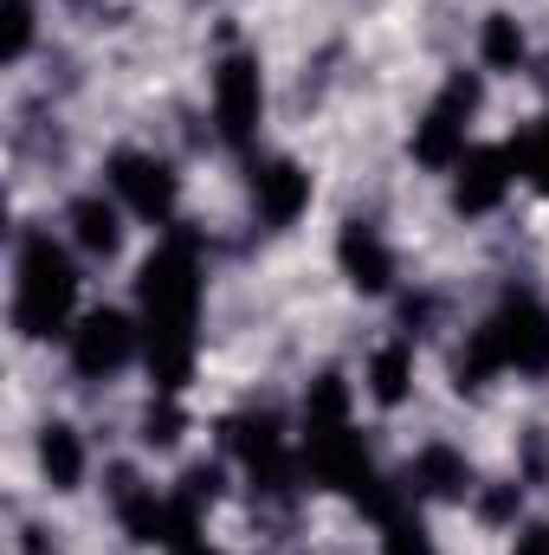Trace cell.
<instances>
[{
	"label": "cell",
	"mask_w": 549,
	"mask_h": 555,
	"mask_svg": "<svg viewBox=\"0 0 549 555\" xmlns=\"http://www.w3.org/2000/svg\"><path fill=\"white\" fill-rule=\"evenodd\" d=\"M142 297V362L155 375V395H181L194 375V349H201V259L194 240H162L137 278Z\"/></svg>",
	"instance_id": "6da1fadb"
},
{
	"label": "cell",
	"mask_w": 549,
	"mask_h": 555,
	"mask_svg": "<svg viewBox=\"0 0 549 555\" xmlns=\"http://www.w3.org/2000/svg\"><path fill=\"white\" fill-rule=\"evenodd\" d=\"M7 317H13V330H20L26 343L72 336V323H78V266H72V253L52 240V227H26V233H20Z\"/></svg>",
	"instance_id": "7a4b0ae2"
},
{
	"label": "cell",
	"mask_w": 549,
	"mask_h": 555,
	"mask_svg": "<svg viewBox=\"0 0 549 555\" xmlns=\"http://www.w3.org/2000/svg\"><path fill=\"white\" fill-rule=\"evenodd\" d=\"M485 111V72H452L446 85H439V98L420 111V124H413V162L420 168H433V175H452L459 168V155L472 149V117Z\"/></svg>",
	"instance_id": "3957f363"
},
{
	"label": "cell",
	"mask_w": 549,
	"mask_h": 555,
	"mask_svg": "<svg viewBox=\"0 0 549 555\" xmlns=\"http://www.w3.org/2000/svg\"><path fill=\"white\" fill-rule=\"evenodd\" d=\"M478 330H485V343H491L505 375H531V382L549 375V304L537 291H511Z\"/></svg>",
	"instance_id": "277c9868"
},
{
	"label": "cell",
	"mask_w": 549,
	"mask_h": 555,
	"mask_svg": "<svg viewBox=\"0 0 549 555\" xmlns=\"http://www.w3.org/2000/svg\"><path fill=\"white\" fill-rule=\"evenodd\" d=\"M142 356V317L130 310H85L78 323H72V336H65V362H72V375L78 382H111V375H124L130 362Z\"/></svg>",
	"instance_id": "5b68a950"
},
{
	"label": "cell",
	"mask_w": 549,
	"mask_h": 555,
	"mask_svg": "<svg viewBox=\"0 0 549 555\" xmlns=\"http://www.w3.org/2000/svg\"><path fill=\"white\" fill-rule=\"evenodd\" d=\"M207 98H214V130L227 149H253L259 124H266V72L253 52H227L207 78Z\"/></svg>",
	"instance_id": "8992f818"
},
{
	"label": "cell",
	"mask_w": 549,
	"mask_h": 555,
	"mask_svg": "<svg viewBox=\"0 0 549 555\" xmlns=\"http://www.w3.org/2000/svg\"><path fill=\"white\" fill-rule=\"evenodd\" d=\"M104 188L124 201V214H137L149 227H168L175 207H181V175L155 149H117L104 162Z\"/></svg>",
	"instance_id": "52a82bcc"
},
{
	"label": "cell",
	"mask_w": 549,
	"mask_h": 555,
	"mask_svg": "<svg viewBox=\"0 0 549 555\" xmlns=\"http://www.w3.org/2000/svg\"><path fill=\"white\" fill-rule=\"evenodd\" d=\"M518 142H472L465 155H459V168H452V207L465 214V220H478V214H498L505 207V194L518 188Z\"/></svg>",
	"instance_id": "ba28073f"
},
{
	"label": "cell",
	"mask_w": 549,
	"mask_h": 555,
	"mask_svg": "<svg viewBox=\"0 0 549 555\" xmlns=\"http://www.w3.org/2000/svg\"><path fill=\"white\" fill-rule=\"evenodd\" d=\"M310 194H317V181H310L304 162H291V155H259V162H253V214H259L272 233L297 227V220L310 214Z\"/></svg>",
	"instance_id": "9c48e42d"
},
{
	"label": "cell",
	"mask_w": 549,
	"mask_h": 555,
	"mask_svg": "<svg viewBox=\"0 0 549 555\" xmlns=\"http://www.w3.org/2000/svg\"><path fill=\"white\" fill-rule=\"evenodd\" d=\"M336 266L343 278L362 291V297H382V291H395V246L382 240V227L375 220H343V233H336Z\"/></svg>",
	"instance_id": "30bf717a"
},
{
	"label": "cell",
	"mask_w": 549,
	"mask_h": 555,
	"mask_svg": "<svg viewBox=\"0 0 549 555\" xmlns=\"http://www.w3.org/2000/svg\"><path fill=\"white\" fill-rule=\"evenodd\" d=\"M65 227H72V240H78V253L85 259H117L124 253V201L117 194H78L72 207H65Z\"/></svg>",
	"instance_id": "8fae6325"
},
{
	"label": "cell",
	"mask_w": 549,
	"mask_h": 555,
	"mask_svg": "<svg viewBox=\"0 0 549 555\" xmlns=\"http://www.w3.org/2000/svg\"><path fill=\"white\" fill-rule=\"evenodd\" d=\"M111 511H117L124 537H137V543H168V498H155L149 478L111 472Z\"/></svg>",
	"instance_id": "7c38bea8"
},
{
	"label": "cell",
	"mask_w": 549,
	"mask_h": 555,
	"mask_svg": "<svg viewBox=\"0 0 549 555\" xmlns=\"http://www.w3.org/2000/svg\"><path fill=\"white\" fill-rule=\"evenodd\" d=\"M85 439H78V426L72 420H46L39 426V472H46V485L52 491H78L85 485Z\"/></svg>",
	"instance_id": "4fadbf2b"
},
{
	"label": "cell",
	"mask_w": 549,
	"mask_h": 555,
	"mask_svg": "<svg viewBox=\"0 0 549 555\" xmlns=\"http://www.w3.org/2000/svg\"><path fill=\"white\" fill-rule=\"evenodd\" d=\"M362 388H369L375 408H401V401H408L413 395V343L408 336H395V343H382V349L369 356Z\"/></svg>",
	"instance_id": "5bb4252c"
},
{
	"label": "cell",
	"mask_w": 549,
	"mask_h": 555,
	"mask_svg": "<svg viewBox=\"0 0 549 555\" xmlns=\"http://www.w3.org/2000/svg\"><path fill=\"white\" fill-rule=\"evenodd\" d=\"M472 491V465L452 446H426L408 465V498H465Z\"/></svg>",
	"instance_id": "9a60e30c"
},
{
	"label": "cell",
	"mask_w": 549,
	"mask_h": 555,
	"mask_svg": "<svg viewBox=\"0 0 549 555\" xmlns=\"http://www.w3.org/2000/svg\"><path fill=\"white\" fill-rule=\"evenodd\" d=\"M524 59H531L524 26L511 13H485V26H478V65L485 72H524Z\"/></svg>",
	"instance_id": "2e32d148"
},
{
	"label": "cell",
	"mask_w": 549,
	"mask_h": 555,
	"mask_svg": "<svg viewBox=\"0 0 549 555\" xmlns=\"http://www.w3.org/2000/svg\"><path fill=\"white\" fill-rule=\"evenodd\" d=\"M33 33H39V7L33 0H0V59L20 65L33 52Z\"/></svg>",
	"instance_id": "e0dca14e"
},
{
	"label": "cell",
	"mask_w": 549,
	"mask_h": 555,
	"mask_svg": "<svg viewBox=\"0 0 549 555\" xmlns=\"http://www.w3.org/2000/svg\"><path fill=\"white\" fill-rule=\"evenodd\" d=\"M518 168H524V181H531L537 194H549V111L531 124V137L518 142Z\"/></svg>",
	"instance_id": "ac0fdd59"
},
{
	"label": "cell",
	"mask_w": 549,
	"mask_h": 555,
	"mask_svg": "<svg viewBox=\"0 0 549 555\" xmlns=\"http://www.w3.org/2000/svg\"><path fill=\"white\" fill-rule=\"evenodd\" d=\"M142 439H149V446H175V439H181V408H175V395H155V408L142 414Z\"/></svg>",
	"instance_id": "d6986e66"
},
{
	"label": "cell",
	"mask_w": 549,
	"mask_h": 555,
	"mask_svg": "<svg viewBox=\"0 0 549 555\" xmlns=\"http://www.w3.org/2000/svg\"><path fill=\"white\" fill-rule=\"evenodd\" d=\"M511 555H549V524H531L524 537H518V550Z\"/></svg>",
	"instance_id": "ffe728a7"
}]
</instances>
